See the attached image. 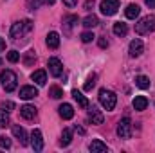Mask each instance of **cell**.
<instances>
[{"instance_id": "obj_2", "label": "cell", "mask_w": 155, "mask_h": 153, "mask_svg": "<svg viewBox=\"0 0 155 153\" xmlns=\"http://www.w3.org/2000/svg\"><path fill=\"white\" fill-rule=\"evenodd\" d=\"M155 31V16L153 15H148V16H143L137 24H135V33L137 34H150Z\"/></svg>"}, {"instance_id": "obj_6", "label": "cell", "mask_w": 155, "mask_h": 153, "mask_svg": "<svg viewBox=\"0 0 155 153\" xmlns=\"http://www.w3.org/2000/svg\"><path fill=\"white\" fill-rule=\"evenodd\" d=\"M99 9H101V13L105 16H112V15H116L117 9H119V0H103L99 4Z\"/></svg>"}, {"instance_id": "obj_1", "label": "cell", "mask_w": 155, "mask_h": 153, "mask_svg": "<svg viewBox=\"0 0 155 153\" xmlns=\"http://www.w3.org/2000/svg\"><path fill=\"white\" fill-rule=\"evenodd\" d=\"M99 103H101V106H103L107 112H112L117 105V96L112 90L101 88V90H99Z\"/></svg>"}, {"instance_id": "obj_17", "label": "cell", "mask_w": 155, "mask_h": 153, "mask_svg": "<svg viewBox=\"0 0 155 153\" xmlns=\"http://www.w3.org/2000/svg\"><path fill=\"white\" fill-rule=\"evenodd\" d=\"M88 150L92 153H105L108 148H107V144L103 142V141H99V139H96V141H92L90 142V146H88Z\"/></svg>"}, {"instance_id": "obj_37", "label": "cell", "mask_w": 155, "mask_h": 153, "mask_svg": "<svg viewBox=\"0 0 155 153\" xmlns=\"http://www.w3.org/2000/svg\"><path fill=\"white\" fill-rule=\"evenodd\" d=\"M2 50H5V40L4 38H0V52Z\"/></svg>"}, {"instance_id": "obj_5", "label": "cell", "mask_w": 155, "mask_h": 153, "mask_svg": "<svg viewBox=\"0 0 155 153\" xmlns=\"http://www.w3.org/2000/svg\"><path fill=\"white\" fill-rule=\"evenodd\" d=\"M117 135L121 139H130L132 137V121H130V117H124V119L119 121V124H117Z\"/></svg>"}, {"instance_id": "obj_13", "label": "cell", "mask_w": 155, "mask_h": 153, "mask_svg": "<svg viewBox=\"0 0 155 153\" xmlns=\"http://www.w3.org/2000/svg\"><path fill=\"white\" fill-rule=\"evenodd\" d=\"M78 22H79V18H78L76 15H69V16L63 18V29H65V34H71V29L76 25Z\"/></svg>"}, {"instance_id": "obj_11", "label": "cell", "mask_w": 155, "mask_h": 153, "mask_svg": "<svg viewBox=\"0 0 155 153\" xmlns=\"http://www.w3.org/2000/svg\"><path fill=\"white\" fill-rule=\"evenodd\" d=\"M36 96H38V90H36L35 86H31V85H27V86H22V88H20V97H22V99H25V101L35 99Z\"/></svg>"}, {"instance_id": "obj_4", "label": "cell", "mask_w": 155, "mask_h": 153, "mask_svg": "<svg viewBox=\"0 0 155 153\" xmlns=\"http://www.w3.org/2000/svg\"><path fill=\"white\" fill-rule=\"evenodd\" d=\"M16 74L13 72V70H9V69H5V70H2L0 72V83H2V86H4V90L5 92H13L15 88H16Z\"/></svg>"}, {"instance_id": "obj_40", "label": "cell", "mask_w": 155, "mask_h": 153, "mask_svg": "<svg viewBox=\"0 0 155 153\" xmlns=\"http://www.w3.org/2000/svg\"><path fill=\"white\" fill-rule=\"evenodd\" d=\"M0 65H2V60H0Z\"/></svg>"}, {"instance_id": "obj_27", "label": "cell", "mask_w": 155, "mask_h": 153, "mask_svg": "<svg viewBox=\"0 0 155 153\" xmlns=\"http://www.w3.org/2000/svg\"><path fill=\"white\" fill-rule=\"evenodd\" d=\"M7 124H9V112L0 108V128H5Z\"/></svg>"}, {"instance_id": "obj_29", "label": "cell", "mask_w": 155, "mask_h": 153, "mask_svg": "<svg viewBox=\"0 0 155 153\" xmlns=\"http://www.w3.org/2000/svg\"><path fill=\"white\" fill-rule=\"evenodd\" d=\"M18 60H20V52H16V50H9V52H7V61L16 63Z\"/></svg>"}, {"instance_id": "obj_9", "label": "cell", "mask_w": 155, "mask_h": 153, "mask_svg": "<svg viewBox=\"0 0 155 153\" xmlns=\"http://www.w3.org/2000/svg\"><path fill=\"white\" fill-rule=\"evenodd\" d=\"M143 50H144V45H143V41H141L139 38H135V40H132V41H130L128 52H130V56H132V58L141 56V54H143Z\"/></svg>"}, {"instance_id": "obj_10", "label": "cell", "mask_w": 155, "mask_h": 153, "mask_svg": "<svg viewBox=\"0 0 155 153\" xmlns=\"http://www.w3.org/2000/svg\"><path fill=\"white\" fill-rule=\"evenodd\" d=\"M103 114H101V110H97L96 106H88V121L92 122V124H103Z\"/></svg>"}, {"instance_id": "obj_8", "label": "cell", "mask_w": 155, "mask_h": 153, "mask_svg": "<svg viewBox=\"0 0 155 153\" xmlns=\"http://www.w3.org/2000/svg\"><path fill=\"white\" fill-rule=\"evenodd\" d=\"M31 146H33L35 151H41L43 150V135H41V132L38 128L33 130V133H31Z\"/></svg>"}, {"instance_id": "obj_14", "label": "cell", "mask_w": 155, "mask_h": 153, "mask_svg": "<svg viewBox=\"0 0 155 153\" xmlns=\"http://www.w3.org/2000/svg\"><path fill=\"white\" fill-rule=\"evenodd\" d=\"M13 135L20 141V144H22V146H25V144H27V133H25V130H24L22 126L15 124V126H13Z\"/></svg>"}, {"instance_id": "obj_18", "label": "cell", "mask_w": 155, "mask_h": 153, "mask_svg": "<svg viewBox=\"0 0 155 153\" xmlns=\"http://www.w3.org/2000/svg\"><path fill=\"white\" fill-rule=\"evenodd\" d=\"M20 115L24 117V119H35V115H36V108L33 106V105H24L22 108H20Z\"/></svg>"}, {"instance_id": "obj_34", "label": "cell", "mask_w": 155, "mask_h": 153, "mask_svg": "<svg viewBox=\"0 0 155 153\" xmlns=\"http://www.w3.org/2000/svg\"><path fill=\"white\" fill-rule=\"evenodd\" d=\"M61 2H63L67 7H74V5L78 4V0H61Z\"/></svg>"}, {"instance_id": "obj_21", "label": "cell", "mask_w": 155, "mask_h": 153, "mask_svg": "<svg viewBox=\"0 0 155 153\" xmlns=\"http://www.w3.org/2000/svg\"><path fill=\"white\" fill-rule=\"evenodd\" d=\"M71 141H72V130L71 128H65L63 132H61V139H60V146H69L71 144Z\"/></svg>"}, {"instance_id": "obj_25", "label": "cell", "mask_w": 155, "mask_h": 153, "mask_svg": "<svg viewBox=\"0 0 155 153\" xmlns=\"http://www.w3.org/2000/svg\"><path fill=\"white\" fill-rule=\"evenodd\" d=\"M135 85H137L139 88L146 90V88H150V77H146V76H137V77H135Z\"/></svg>"}, {"instance_id": "obj_31", "label": "cell", "mask_w": 155, "mask_h": 153, "mask_svg": "<svg viewBox=\"0 0 155 153\" xmlns=\"http://www.w3.org/2000/svg\"><path fill=\"white\" fill-rule=\"evenodd\" d=\"M0 148H5V150L11 148V139H7L5 135H2L0 137Z\"/></svg>"}, {"instance_id": "obj_30", "label": "cell", "mask_w": 155, "mask_h": 153, "mask_svg": "<svg viewBox=\"0 0 155 153\" xmlns=\"http://www.w3.org/2000/svg\"><path fill=\"white\" fill-rule=\"evenodd\" d=\"M94 38H96V36H94V33H90V31L81 33V41H83V43H90Z\"/></svg>"}, {"instance_id": "obj_7", "label": "cell", "mask_w": 155, "mask_h": 153, "mask_svg": "<svg viewBox=\"0 0 155 153\" xmlns=\"http://www.w3.org/2000/svg\"><path fill=\"white\" fill-rule=\"evenodd\" d=\"M47 67H49V72H51L54 77H60L61 72H63V65H61V61H60L58 58H49Z\"/></svg>"}, {"instance_id": "obj_39", "label": "cell", "mask_w": 155, "mask_h": 153, "mask_svg": "<svg viewBox=\"0 0 155 153\" xmlns=\"http://www.w3.org/2000/svg\"><path fill=\"white\" fill-rule=\"evenodd\" d=\"M43 4H47V5H52V4H54V0H43Z\"/></svg>"}, {"instance_id": "obj_15", "label": "cell", "mask_w": 155, "mask_h": 153, "mask_svg": "<svg viewBox=\"0 0 155 153\" xmlns=\"http://www.w3.org/2000/svg\"><path fill=\"white\" fill-rule=\"evenodd\" d=\"M45 43H47L49 49H58V47H60V34H58L56 31H51V33L47 34Z\"/></svg>"}, {"instance_id": "obj_38", "label": "cell", "mask_w": 155, "mask_h": 153, "mask_svg": "<svg viewBox=\"0 0 155 153\" xmlns=\"http://www.w3.org/2000/svg\"><path fill=\"white\" fill-rule=\"evenodd\" d=\"M146 5L148 7H155V0H146Z\"/></svg>"}, {"instance_id": "obj_28", "label": "cell", "mask_w": 155, "mask_h": 153, "mask_svg": "<svg viewBox=\"0 0 155 153\" xmlns=\"http://www.w3.org/2000/svg\"><path fill=\"white\" fill-rule=\"evenodd\" d=\"M94 85H96V74H92V76L87 79V83L83 85V90H87V92H88V90H92V88H94Z\"/></svg>"}, {"instance_id": "obj_26", "label": "cell", "mask_w": 155, "mask_h": 153, "mask_svg": "<svg viewBox=\"0 0 155 153\" xmlns=\"http://www.w3.org/2000/svg\"><path fill=\"white\" fill-rule=\"evenodd\" d=\"M49 96H51L52 99H60V97H63V90H61L60 86H51V88H49Z\"/></svg>"}, {"instance_id": "obj_33", "label": "cell", "mask_w": 155, "mask_h": 153, "mask_svg": "<svg viewBox=\"0 0 155 153\" xmlns=\"http://www.w3.org/2000/svg\"><path fill=\"white\" fill-rule=\"evenodd\" d=\"M33 60H35V50H29L27 52V58H25V65H31Z\"/></svg>"}, {"instance_id": "obj_22", "label": "cell", "mask_w": 155, "mask_h": 153, "mask_svg": "<svg viewBox=\"0 0 155 153\" xmlns=\"http://www.w3.org/2000/svg\"><path fill=\"white\" fill-rule=\"evenodd\" d=\"M72 97L78 101V105H79L81 108H88V99H87L79 90H72Z\"/></svg>"}, {"instance_id": "obj_19", "label": "cell", "mask_w": 155, "mask_h": 153, "mask_svg": "<svg viewBox=\"0 0 155 153\" xmlns=\"http://www.w3.org/2000/svg\"><path fill=\"white\" fill-rule=\"evenodd\" d=\"M31 79L40 85V86H43L45 83H47V74H45V70H35L33 74H31Z\"/></svg>"}, {"instance_id": "obj_36", "label": "cell", "mask_w": 155, "mask_h": 153, "mask_svg": "<svg viewBox=\"0 0 155 153\" xmlns=\"http://www.w3.org/2000/svg\"><path fill=\"white\" fill-rule=\"evenodd\" d=\"M90 7H94V0H87L85 2V9H90Z\"/></svg>"}, {"instance_id": "obj_23", "label": "cell", "mask_w": 155, "mask_h": 153, "mask_svg": "<svg viewBox=\"0 0 155 153\" xmlns=\"http://www.w3.org/2000/svg\"><path fill=\"white\" fill-rule=\"evenodd\" d=\"M112 31H114V34H116V36H124V34L128 33V25H126V24H123V22H116Z\"/></svg>"}, {"instance_id": "obj_24", "label": "cell", "mask_w": 155, "mask_h": 153, "mask_svg": "<svg viewBox=\"0 0 155 153\" xmlns=\"http://www.w3.org/2000/svg\"><path fill=\"white\" fill-rule=\"evenodd\" d=\"M97 24H99V20H97V16H94V15H88V16L83 18V25H85L87 29H94Z\"/></svg>"}, {"instance_id": "obj_35", "label": "cell", "mask_w": 155, "mask_h": 153, "mask_svg": "<svg viewBox=\"0 0 155 153\" xmlns=\"http://www.w3.org/2000/svg\"><path fill=\"white\" fill-rule=\"evenodd\" d=\"M99 47H101V49H105V47H108V41H107L105 38H101V40H99Z\"/></svg>"}, {"instance_id": "obj_32", "label": "cell", "mask_w": 155, "mask_h": 153, "mask_svg": "<svg viewBox=\"0 0 155 153\" xmlns=\"http://www.w3.org/2000/svg\"><path fill=\"white\" fill-rule=\"evenodd\" d=\"M0 108H4V110H5V112H11V110H13V108H15V103H13V101H4V103H2V106H0Z\"/></svg>"}, {"instance_id": "obj_20", "label": "cell", "mask_w": 155, "mask_h": 153, "mask_svg": "<svg viewBox=\"0 0 155 153\" xmlns=\"http://www.w3.org/2000/svg\"><path fill=\"white\" fill-rule=\"evenodd\" d=\"M146 106H148V99H146L144 96H137V97L134 99V108H135L137 112L146 110Z\"/></svg>"}, {"instance_id": "obj_12", "label": "cell", "mask_w": 155, "mask_h": 153, "mask_svg": "<svg viewBox=\"0 0 155 153\" xmlns=\"http://www.w3.org/2000/svg\"><path fill=\"white\" fill-rule=\"evenodd\" d=\"M58 114H60V117H61V119H72V117H74V108H72V105L63 103V105H60Z\"/></svg>"}, {"instance_id": "obj_3", "label": "cell", "mask_w": 155, "mask_h": 153, "mask_svg": "<svg viewBox=\"0 0 155 153\" xmlns=\"http://www.w3.org/2000/svg\"><path fill=\"white\" fill-rule=\"evenodd\" d=\"M33 29V22L31 20H22V22H15L13 24V27H11V31H9V36L13 40L20 38V36H24L25 33H29Z\"/></svg>"}, {"instance_id": "obj_16", "label": "cell", "mask_w": 155, "mask_h": 153, "mask_svg": "<svg viewBox=\"0 0 155 153\" xmlns=\"http://www.w3.org/2000/svg\"><path fill=\"white\" fill-rule=\"evenodd\" d=\"M139 13H141V7H139L137 4H128L126 9H124V15H126V18H130V20H135V18L139 16Z\"/></svg>"}]
</instances>
